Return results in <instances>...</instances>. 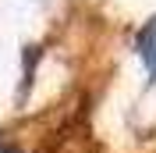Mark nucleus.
<instances>
[{"label": "nucleus", "mask_w": 156, "mask_h": 153, "mask_svg": "<svg viewBox=\"0 0 156 153\" xmlns=\"http://www.w3.org/2000/svg\"><path fill=\"white\" fill-rule=\"evenodd\" d=\"M0 153H21V150H14V146H0Z\"/></svg>", "instance_id": "nucleus-2"}, {"label": "nucleus", "mask_w": 156, "mask_h": 153, "mask_svg": "<svg viewBox=\"0 0 156 153\" xmlns=\"http://www.w3.org/2000/svg\"><path fill=\"white\" fill-rule=\"evenodd\" d=\"M138 50H142V61L156 71V18L146 21V29L138 32Z\"/></svg>", "instance_id": "nucleus-1"}]
</instances>
